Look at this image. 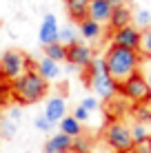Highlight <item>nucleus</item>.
<instances>
[{
  "instance_id": "nucleus-8",
  "label": "nucleus",
  "mask_w": 151,
  "mask_h": 153,
  "mask_svg": "<svg viewBox=\"0 0 151 153\" xmlns=\"http://www.w3.org/2000/svg\"><path fill=\"white\" fill-rule=\"evenodd\" d=\"M140 33H142V31H140L138 27H133V25L122 27V29H118V31H113V33H111V45L138 51L140 49Z\"/></svg>"
},
{
  "instance_id": "nucleus-14",
  "label": "nucleus",
  "mask_w": 151,
  "mask_h": 153,
  "mask_svg": "<svg viewBox=\"0 0 151 153\" xmlns=\"http://www.w3.org/2000/svg\"><path fill=\"white\" fill-rule=\"evenodd\" d=\"M89 4H91V0H65L67 13H69V18L76 20V22H82V20L89 16Z\"/></svg>"
},
{
  "instance_id": "nucleus-24",
  "label": "nucleus",
  "mask_w": 151,
  "mask_h": 153,
  "mask_svg": "<svg viewBox=\"0 0 151 153\" xmlns=\"http://www.w3.org/2000/svg\"><path fill=\"white\" fill-rule=\"evenodd\" d=\"M58 42L65 45V47H71V45H76V42H80V40H78L76 31L71 27H65V29H60V33H58Z\"/></svg>"
},
{
  "instance_id": "nucleus-3",
  "label": "nucleus",
  "mask_w": 151,
  "mask_h": 153,
  "mask_svg": "<svg viewBox=\"0 0 151 153\" xmlns=\"http://www.w3.org/2000/svg\"><path fill=\"white\" fill-rule=\"evenodd\" d=\"M87 73L82 76V80H85L87 84L91 87V91L96 93L98 100H111L118 96V82L113 80L111 76H109L107 71V65H105V58L96 56L91 60V65L85 69Z\"/></svg>"
},
{
  "instance_id": "nucleus-5",
  "label": "nucleus",
  "mask_w": 151,
  "mask_h": 153,
  "mask_svg": "<svg viewBox=\"0 0 151 153\" xmlns=\"http://www.w3.org/2000/svg\"><path fill=\"white\" fill-rule=\"evenodd\" d=\"M29 69H31V60L27 53H22L18 49H9L4 53H0V71H2V78L7 82L18 80Z\"/></svg>"
},
{
  "instance_id": "nucleus-12",
  "label": "nucleus",
  "mask_w": 151,
  "mask_h": 153,
  "mask_svg": "<svg viewBox=\"0 0 151 153\" xmlns=\"http://www.w3.org/2000/svg\"><path fill=\"white\" fill-rule=\"evenodd\" d=\"M71 144H74V140L58 131L56 135H51V138L45 142V153H67L71 149Z\"/></svg>"
},
{
  "instance_id": "nucleus-35",
  "label": "nucleus",
  "mask_w": 151,
  "mask_h": 153,
  "mask_svg": "<svg viewBox=\"0 0 151 153\" xmlns=\"http://www.w3.org/2000/svg\"><path fill=\"white\" fill-rule=\"evenodd\" d=\"M98 153H113V151H98Z\"/></svg>"
},
{
  "instance_id": "nucleus-34",
  "label": "nucleus",
  "mask_w": 151,
  "mask_h": 153,
  "mask_svg": "<svg viewBox=\"0 0 151 153\" xmlns=\"http://www.w3.org/2000/svg\"><path fill=\"white\" fill-rule=\"evenodd\" d=\"M4 82V78H2V71H0V84H2Z\"/></svg>"
},
{
  "instance_id": "nucleus-20",
  "label": "nucleus",
  "mask_w": 151,
  "mask_h": 153,
  "mask_svg": "<svg viewBox=\"0 0 151 153\" xmlns=\"http://www.w3.org/2000/svg\"><path fill=\"white\" fill-rule=\"evenodd\" d=\"M45 58H49V60H54V62H58V65H60L62 60H67V47L60 45V42L47 45L45 47Z\"/></svg>"
},
{
  "instance_id": "nucleus-21",
  "label": "nucleus",
  "mask_w": 151,
  "mask_h": 153,
  "mask_svg": "<svg viewBox=\"0 0 151 153\" xmlns=\"http://www.w3.org/2000/svg\"><path fill=\"white\" fill-rule=\"evenodd\" d=\"M138 53L142 56V60L147 58V60H151V27L142 29V33H140V49Z\"/></svg>"
},
{
  "instance_id": "nucleus-38",
  "label": "nucleus",
  "mask_w": 151,
  "mask_h": 153,
  "mask_svg": "<svg viewBox=\"0 0 151 153\" xmlns=\"http://www.w3.org/2000/svg\"><path fill=\"white\" fill-rule=\"evenodd\" d=\"M124 2H129V0H124Z\"/></svg>"
},
{
  "instance_id": "nucleus-31",
  "label": "nucleus",
  "mask_w": 151,
  "mask_h": 153,
  "mask_svg": "<svg viewBox=\"0 0 151 153\" xmlns=\"http://www.w3.org/2000/svg\"><path fill=\"white\" fill-rule=\"evenodd\" d=\"M131 153H151V144H149V140H147V142H140V144H133Z\"/></svg>"
},
{
  "instance_id": "nucleus-7",
  "label": "nucleus",
  "mask_w": 151,
  "mask_h": 153,
  "mask_svg": "<svg viewBox=\"0 0 151 153\" xmlns=\"http://www.w3.org/2000/svg\"><path fill=\"white\" fill-rule=\"evenodd\" d=\"M93 49L85 42H76V45L67 47V62L71 67H78V69H87L93 60Z\"/></svg>"
},
{
  "instance_id": "nucleus-11",
  "label": "nucleus",
  "mask_w": 151,
  "mask_h": 153,
  "mask_svg": "<svg viewBox=\"0 0 151 153\" xmlns=\"http://www.w3.org/2000/svg\"><path fill=\"white\" fill-rule=\"evenodd\" d=\"M111 13H113V7L107 2V0H91L89 16H87V18H91L93 22H98V25H105V22H109Z\"/></svg>"
},
{
  "instance_id": "nucleus-4",
  "label": "nucleus",
  "mask_w": 151,
  "mask_h": 153,
  "mask_svg": "<svg viewBox=\"0 0 151 153\" xmlns=\"http://www.w3.org/2000/svg\"><path fill=\"white\" fill-rule=\"evenodd\" d=\"M105 142L113 153H131L133 149L131 129L122 120H113L105 126Z\"/></svg>"
},
{
  "instance_id": "nucleus-13",
  "label": "nucleus",
  "mask_w": 151,
  "mask_h": 153,
  "mask_svg": "<svg viewBox=\"0 0 151 153\" xmlns=\"http://www.w3.org/2000/svg\"><path fill=\"white\" fill-rule=\"evenodd\" d=\"M131 20H133L131 9H129L127 4H120V7L113 9L111 18H109V27H111L113 31H118V29H122V27H129V25H131Z\"/></svg>"
},
{
  "instance_id": "nucleus-30",
  "label": "nucleus",
  "mask_w": 151,
  "mask_h": 153,
  "mask_svg": "<svg viewBox=\"0 0 151 153\" xmlns=\"http://www.w3.org/2000/svg\"><path fill=\"white\" fill-rule=\"evenodd\" d=\"M7 118L13 120V122H20V120H22V109H20V104H11V107L7 109Z\"/></svg>"
},
{
  "instance_id": "nucleus-25",
  "label": "nucleus",
  "mask_w": 151,
  "mask_h": 153,
  "mask_svg": "<svg viewBox=\"0 0 151 153\" xmlns=\"http://www.w3.org/2000/svg\"><path fill=\"white\" fill-rule=\"evenodd\" d=\"M133 20H136V27L140 31L147 29V27H151V11H149V9H140V11L133 16Z\"/></svg>"
},
{
  "instance_id": "nucleus-16",
  "label": "nucleus",
  "mask_w": 151,
  "mask_h": 153,
  "mask_svg": "<svg viewBox=\"0 0 151 153\" xmlns=\"http://www.w3.org/2000/svg\"><path fill=\"white\" fill-rule=\"evenodd\" d=\"M58 126H60V133L69 135L71 140H76V138H80V135H82V124L78 122L74 115H65V118L58 122Z\"/></svg>"
},
{
  "instance_id": "nucleus-29",
  "label": "nucleus",
  "mask_w": 151,
  "mask_h": 153,
  "mask_svg": "<svg viewBox=\"0 0 151 153\" xmlns=\"http://www.w3.org/2000/svg\"><path fill=\"white\" fill-rule=\"evenodd\" d=\"M71 115H74V118H76V120H78V122H80V124L89 122V118H91V113L87 111V109H82L80 104H78V107L74 109V113H71Z\"/></svg>"
},
{
  "instance_id": "nucleus-39",
  "label": "nucleus",
  "mask_w": 151,
  "mask_h": 153,
  "mask_svg": "<svg viewBox=\"0 0 151 153\" xmlns=\"http://www.w3.org/2000/svg\"><path fill=\"white\" fill-rule=\"evenodd\" d=\"M149 102H151V98H149Z\"/></svg>"
},
{
  "instance_id": "nucleus-9",
  "label": "nucleus",
  "mask_w": 151,
  "mask_h": 153,
  "mask_svg": "<svg viewBox=\"0 0 151 153\" xmlns=\"http://www.w3.org/2000/svg\"><path fill=\"white\" fill-rule=\"evenodd\" d=\"M58 33H60V27H58V20H56V16H54V13H45L42 22H40V31H38L40 45L47 47V45H54V42H58Z\"/></svg>"
},
{
  "instance_id": "nucleus-28",
  "label": "nucleus",
  "mask_w": 151,
  "mask_h": 153,
  "mask_svg": "<svg viewBox=\"0 0 151 153\" xmlns=\"http://www.w3.org/2000/svg\"><path fill=\"white\" fill-rule=\"evenodd\" d=\"M33 126H36L38 131H42V133H47V131H51V129H54V124H51L49 120L45 118V115H38V118L33 120Z\"/></svg>"
},
{
  "instance_id": "nucleus-10",
  "label": "nucleus",
  "mask_w": 151,
  "mask_h": 153,
  "mask_svg": "<svg viewBox=\"0 0 151 153\" xmlns=\"http://www.w3.org/2000/svg\"><path fill=\"white\" fill-rule=\"evenodd\" d=\"M45 118L49 120L51 124H58L62 118L67 115V100L62 96H51L45 104Z\"/></svg>"
},
{
  "instance_id": "nucleus-6",
  "label": "nucleus",
  "mask_w": 151,
  "mask_h": 153,
  "mask_svg": "<svg viewBox=\"0 0 151 153\" xmlns=\"http://www.w3.org/2000/svg\"><path fill=\"white\" fill-rule=\"evenodd\" d=\"M118 96H122L127 102L138 104V102H147L151 98V91L147 87V80H144L142 71H136L133 76H129L124 82L118 84Z\"/></svg>"
},
{
  "instance_id": "nucleus-26",
  "label": "nucleus",
  "mask_w": 151,
  "mask_h": 153,
  "mask_svg": "<svg viewBox=\"0 0 151 153\" xmlns=\"http://www.w3.org/2000/svg\"><path fill=\"white\" fill-rule=\"evenodd\" d=\"M71 149H74L76 153H91V149H93V144H91V140L89 138H76L74 140V144H71Z\"/></svg>"
},
{
  "instance_id": "nucleus-2",
  "label": "nucleus",
  "mask_w": 151,
  "mask_h": 153,
  "mask_svg": "<svg viewBox=\"0 0 151 153\" xmlns=\"http://www.w3.org/2000/svg\"><path fill=\"white\" fill-rule=\"evenodd\" d=\"M47 91H49V82L45 78H40V73L36 69L25 71L18 80L11 82V98L22 107V104H36L40 102Z\"/></svg>"
},
{
  "instance_id": "nucleus-1",
  "label": "nucleus",
  "mask_w": 151,
  "mask_h": 153,
  "mask_svg": "<svg viewBox=\"0 0 151 153\" xmlns=\"http://www.w3.org/2000/svg\"><path fill=\"white\" fill-rule=\"evenodd\" d=\"M102 58H105L109 76H111L118 84L124 82L129 76H133L136 71H140V65H142V56H140L138 51L124 49V47H116V45L109 47L107 53Z\"/></svg>"
},
{
  "instance_id": "nucleus-36",
  "label": "nucleus",
  "mask_w": 151,
  "mask_h": 153,
  "mask_svg": "<svg viewBox=\"0 0 151 153\" xmlns=\"http://www.w3.org/2000/svg\"><path fill=\"white\" fill-rule=\"evenodd\" d=\"M0 107H2V100H0Z\"/></svg>"
},
{
  "instance_id": "nucleus-27",
  "label": "nucleus",
  "mask_w": 151,
  "mask_h": 153,
  "mask_svg": "<svg viewBox=\"0 0 151 153\" xmlns=\"http://www.w3.org/2000/svg\"><path fill=\"white\" fill-rule=\"evenodd\" d=\"M80 107L87 109L89 113H93V111H98V109H100V100H98L96 96H87V98L80 100Z\"/></svg>"
},
{
  "instance_id": "nucleus-23",
  "label": "nucleus",
  "mask_w": 151,
  "mask_h": 153,
  "mask_svg": "<svg viewBox=\"0 0 151 153\" xmlns=\"http://www.w3.org/2000/svg\"><path fill=\"white\" fill-rule=\"evenodd\" d=\"M131 129V140H133V144H140V142H147L151 135H149V131H147V124H140V122H136V124H131L129 126Z\"/></svg>"
},
{
  "instance_id": "nucleus-18",
  "label": "nucleus",
  "mask_w": 151,
  "mask_h": 153,
  "mask_svg": "<svg viewBox=\"0 0 151 153\" xmlns=\"http://www.w3.org/2000/svg\"><path fill=\"white\" fill-rule=\"evenodd\" d=\"M78 25H80V36H82L85 40H98V38H100L102 25L93 22L91 18H85L82 22H78Z\"/></svg>"
},
{
  "instance_id": "nucleus-22",
  "label": "nucleus",
  "mask_w": 151,
  "mask_h": 153,
  "mask_svg": "<svg viewBox=\"0 0 151 153\" xmlns=\"http://www.w3.org/2000/svg\"><path fill=\"white\" fill-rule=\"evenodd\" d=\"M16 131H18V122L9 120L7 115H0V138L9 140V138L16 135Z\"/></svg>"
},
{
  "instance_id": "nucleus-37",
  "label": "nucleus",
  "mask_w": 151,
  "mask_h": 153,
  "mask_svg": "<svg viewBox=\"0 0 151 153\" xmlns=\"http://www.w3.org/2000/svg\"><path fill=\"white\" fill-rule=\"evenodd\" d=\"M149 144H151V138H149Z\"/></svg>"
},
{
  "instance_id": "nucleus-33",
  "label": "nucleus",
  "mask_w": 151,
  "mask_h": 153,
  "mask_svg": "<svg viewBox=\"0 0 151 153\" xmlns=\"http://www.w3.org/2000/svg\"><path fill=\"white\" fill-rule=\"evenodd\" d=\"M107 2L111 4L113 9H116V7H120V4H124V0H107Z\"/></svg>"
},
{
  "instance_id": "nucleus-15",
  "label": "nucleus",
  "mask_w": 151,
  "mask_h": 153,
  "mask_svg": "<svg viewBox=\"0 0 151 153\" xmlns=\"http://www.w3.org/2000/svg\"><path fill=\"white\" fill-rule=\"evenodd\" d=\"M36 71H38L40 78H45L47 82H54V80H58V78L62 76L60 65H58V62H54V60H49V58H42V60L36 65Z\"/></svg>"
},
{
  "instance_id": "nucleus-32",
  "label": "nucleus",
  "mask_w": 151,
  "mask_h": 153,
  "mask_svg": "<svg viewBox=\"0 0 151 153\" xmlns=\"http://www.w3.org/2000/svg\"><path fill=\"white\" fill-rule=\"evenodd\" d=\"M142 76H144V80H147V87H149V91H151V69L142 71Z\"/></svg>"
},
{
  "instance_id": "nucleus-19",
  "label": "nucleus",
  "mask_w": 151,
  "mask_h": 153,
  "mask_svg": "<svg viewBox=\"0 0 151 153\" xmlns=\"http://www.w3.org/2000/svg\"><path fill=\"white\" fill-rule=\"evenodd\" d=\"M131 115L136 118V122L140 124H149L151 122V102H138V104H131Z\"/></svg>"
},
{
  "instance_id": "nucleus-17",
  "label": "nucleus",
  "mask_w": 151,
  "mask_h": 153,
  "mask_svg": "<svg viewBox=\"0 0 151 153\" xmlns=\"http://www.w3.org/2000/svg\"><path fill=\"white\" fill-rule=\"evenodd\" d=\"M127 111H129V107H127V100L122 96H116V98L107 100V115L111 118V122L113 120H120Z\"/></svg>"
}]
</instances>
